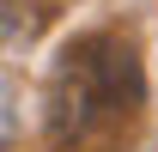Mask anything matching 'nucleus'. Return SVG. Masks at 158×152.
I'll return each mask as SVG.
<instances>
[{"label": "nucleus", "instance_id": "nucleus-1", "mask_svg": "<svg viewBox=\"0 0 158 152\" xmlns=\"http://www.w3.org/2000/svg\"><path fill=\"white\" fill-rule=\"evenodd\" d=\"M146 103V73L122 37H85L61 55L49 79V128L55 140H91Z\"/></svg>", "mask_w": 158, "mask_h": 152}]
</instances>
